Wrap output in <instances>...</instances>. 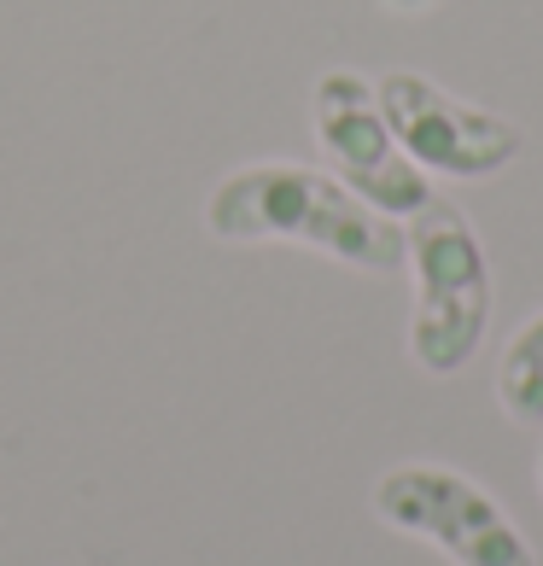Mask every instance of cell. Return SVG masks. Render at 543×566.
Returning a JSON list of instances; mask_svg holds the SVG:
<instances>
[{"instance_id": "cell-1", "label": "cell", "mask_w": 543, "mask_h": 566, "mask_svg": "<svg viewBox=\"0 0 543 566\" xmlns=\"http://www.w3.org/2000/svg\"><path fill=\"white\" fill-rule=\"evenodd\" d=\"M205 234L228 245H304L333 263L391 275L409 240L345 181L316 176L304 164H246L228 170L205 199Z\"/></svg>"}, {"instance_id": "cell-2", "label": "cell", "mask_w": 543, "mask_h": 566, "mask_svg": "<svg viewBox=\"0 0 543 566\" xmlns=\"http://www.w3.org/2000/svg\"><path fill=\"white\" fill-rule=\"evenodd\" d=\"M409 258H415V275H421V304H415V333H409L415 363L432 374H450L473 356L491 316L485 251H479L473 228L456 205L427 199L409 228Z\"/></svg>"}, {"instance_id": "cell-3", "label": "cell", "mask_w": 543, "mask_h": 566, "mask_svg": "<svg viewBox=\"0 0 543 566\" xmlns=\"http://www.w3.org/2000/svg\"><path fill=\"white\" fill-rule=\"evenodd\" d=\"M310 117H316L322 153L340 164V176L357 199L380 205V211H409V217L432 199L421 164H415L398 146V135L386 129L380 99H374V88L357 71H327L316 82Z\"/></svg>"}, {"instance_id": "cell-4", "label": "cell", "mask_w": 543, "mask_h": 566, "mask_svg": "<svg viewBox=\"0 0 543 566\" xmlns=\"http://www.w3.org/2000/svg\"><path fill=\"white\" fill-rule=\"evenodd\" d=\"M380 117L386 129L398 135V146L427 164V170H450V176H491L497 164H509L520 153V129L491 112L468 106V99H450L445 88H432L427 76L415 71H391L380 88Z\"/></svg>"}, {"instance_id": "cell-5", "label": "cell", "mask_w": 543, "mask_h": 566, "mask_svg": "<svg viewBox=\"0 0 543 566\" xmlns=\"http://www.w3.org/2000/svg\"><path fill=\"white\" fill-rule=\"evenodd\" d=\"M391 526L432 537L438 549H450L462 566H532L526 543L509 532V520L479 496L468 479H456L445 468H398L380 479L374 491Z\"/></svg>"}, {"instance_id": "cell-6", "label": "cell", "mask_w": 543, "mask_h": 566, "mask_svg": "<svg viewBox=\"0 0 543 566\" xmlns=\"http://www.w3.org/2000/svg\"><path fill=\"white\" fill-rule=\"evenodd\" d=\"M503 403L514 409V421H537V415H543V322H532L514 339V350H509Z\"/></svg>"}, {"instance_id": "cell-7", "label": "cell", "mask_w": 543, "mask_h": 566, "mask_svg": "<svg viewBox=\"0 0 543 566\" xmlns=\"http://www.w3.org/2000/svg\"><path fill=\"white\" fill-rule=\"evenodd\" d=\"M386 7H391V12H427L432 0H386Z\"/></svg>"}]
</instances>
